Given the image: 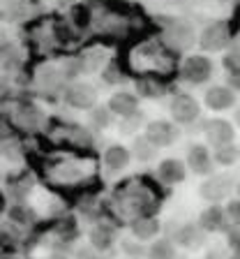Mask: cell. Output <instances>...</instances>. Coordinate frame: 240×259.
<instances>
[{
    "instance_id": "11",
    "label": "cell",
    "mask_w": 240,
    "mask_h": 259,
    "mask_svg": "<svg viewBox=\"0 0 240 259\" xmlns=\"http://www.w3.org/2000/svg\"><path fill=\"white\" fill-rule=\"evenodd\" d=\"M229 44V30H226L224 23H213L203 30L201 35V47L206 51H219Z\"/></svg>"
},
{
    "instance_id": "17",
    "label": "cell",
    "mask_w": 240,
    "mask_h": 259,
    "mask_svg": "<svg viewBox=\"0 0 240 259\" xmlns=\"http://www.w3.org/2000/svg\"><path fill=\"white\" fill-rule=\"evenodd\" d=\"M146 254H148V259H176V248L169 238H155L146 248Z\"/></svg>"
},
{
    "instance_id": "23",
    "label": "cell",
    "mask_w": 240,
    "mask_h": 259,
    "mask_svg": "<svg viewBox=\"0 0 240 259\" xmlns=\"http://www.w3.org/2000/svg\"><path fill=\"white\" fill-rule=\"evenodd\" d=\"M76 259H102L100 252L92 248H81L79 252H76Z\"/></svg>"
},
{
    "instance_id": "7",
    "label": "cell",
    "mask_w": 240,
    "mask_h": 259,
    "mask_svg": "<svg viewBox=\"0 0 240 259\" xmlns=\"http://www.w3.org/2000/svg\"><path fill=\"white\" fill-rule=\"evenodd\" d=\"M65 100L76 109H90L95 107V100H97V93L90 83H74V86L67 88L65 93Z\"/></svg>"
},
{
    "instance_id": "12",
    "label": "cell",
    "mask_w": 240,
    "mask_h": 259,
    "mask_svg": "<svg viewBox=\"0 0 240 259\" xmlns=\"http://www.w3.org/2000/svg\"><path fill=\"white\" fill-rule=\"evenodd\" d=\"M233 100H235L233 91L226 86H213L206 93V104H208L213 111H226V109L233 104Z\"/></svg>"
},
{
    "instance_id": "24",
    "label": "cell",
    "mask_w": 240,
    "mask_h": 259,
    "mask_svg": "<svg viewBox=\"0 0 240 259\" xmlns=\"http://www.w3.org/2000/svg\"><path fill=\"white\" fill-rule=\"evenodd\" d=\"M226 213L231 215V220H233V222H238V201L231 199L229 206H226Z\"/></svg>"
},
{
    "instance_id": "9",
    "label": "cell",
    "mask_w": 240,
    "mask_h": 259,
    "mask_svg": "<svg viewBox=\"0 0 240 259\" xmlns=\"http://www.w3.org/2000/svg\"><path fill=\"white\" fill-rule=\"evenodd\" d=\"M176 243L180 245V248H187V250H199L206 243V234H203V229L199 225H182L178 227V232H176Z\"/></svg>"
},
{
    "instance_id": "22",
    "label": "cell",
    "mask_w": 240,
    "mask_h": 259,
    "mask_svg": "<svg viewBox=\"0 0 240 259\" xmlns=\"http://www.w3.org/2000/svg\"><path fill=\"white\" fill-rule=\"evenodd\" d=\"M120 248H123V252L127 254V257H132V259H136V257H141V254L146 252V248L141 245V241H136V238H127V241H123L120 243Z\"/></svg>"
},
{
    "instance_id": "4",
    "label": "cell",
    "mask_w": 240,
    "mask_h": 259,
    "mask_svg": "<svg viewBox=\"0 0 240 259\" xmlns=\"http://www.w3.org/2000/svg\"><path fill=\"white\" fill-rule=\"evenodd\" d=\"M231 188H233V183H231L229 176H213L206 183H201V197L215 204V201L226 199L231 194Z\"/></svg>"
},
{
    "instance_id": "13",
    "label": "cell",
    "mask_w": 240,
    "mask_h": 259,
    "mask_svg": "<svg viewBox=\"0 0 240 259\" xmlns=\"http://www.w3.org/2000/svg\"><path fill=\"white\" fill-rule=\"evenodd\" d=\"M166 39L173 49H189L194 44V30L187 23H176L166 30Z\"/></svg>"
},
{
    "instance_id": "6",
    "label": "cell",
    "mask_w": 240,
    "mask_h": 259,
    "mask_svg": "<svg viewBox=\"0 0 240 259\" xmlns=\"http://www.w3.org/2000/svg\"><path fill=\"white\" fill-rule=\"evenodd\" d=\"M187 164H189V169H192L194 174H199V176H208V174L213 171V155H210V151L206 146L194 144L192 148L187 151Z\"/></svg>"
},
{
    "instance_id": "14",
    "label": "cell",
    "mask_w": 240,
    "mask_h": 259,
    "mask_svg": "<svg viewBox=\"0 0 240 259\" xmlns=\"http://www.w3.org/2000/svg\"><path fill=\"white\" fill-rule=\"evenodd\" d=\"M129 160H132V155L125 146H109L104 151V164L109 171H123L129 164Z\"/></svg>"
},
{
    "instance_id": "8",
    "label": "cell",
    "mask_w": 240,
    "mask_h": 259,
    "mask_svg": "<svg viewBox=\"0 0 240 259\" xmlns=\"http://www.w3.org/2000/svg\"><path fill=\"white\" fill-rule=\"evenodd\" d=\"M157 176H160V181H164L166 185H178V183H182V181H185V176H187L185 162L176 160V157L162 160L160 167H157Z\"/></svg>"
},
{
    "instance_id": "3",
    "label": "cell",
    "mask_w": 240,
    "mask_h": 259,
    "mask_svg": "<svg viewBox=\"0 0 240 259\" xmlns=\"http://www.w3.org/2000/svg\"><path fill=\"white\" fill-rule=\"evenodd\" d=\"M210 74H213V63H210L206 56H189L182 65V76L185 81L189 83H203V81H208Z\"/></svg>"
},
{
    "instance_id": "10",
    "label": "cell",
    "mask_w": 240,
    "mask_h": 259,
    "mask_svg": "<svg viewBox=\"0 0 240 259\" xmlns=\"http://www.w3.org/2000/svg\"><path fill=\"white\" fill-rule=\"evenodd\" d=\"M206 135H208V141L213 148L233 144V127H231V123H226V120H222V118L210 120V123L206 125Z\"/></svg>"
},
{
    "instance_id": "19",
    "label": "cell",
    "mask_w": 240,
    "mask_h": 259,
    "mask_svg": "<svg viewBox=\"0 0 240 259\" xmlns=\"http://www.w3.org/2000/svg\"><path fill=\"white\" fill-rule=\"evenodd\" d=\"M129 155H134L139 162H153L157 157V148L153 144H148L146 137H139V139L134 141V148H132Z\"/></svg>"
},
{
    "instance_id": "15",
    "label": "cell",
    "mask_w": 240,
    "mask_h": 259,
    "mask_svg": "<svg viewBox=\"0 0 240 259\" xmlns=\"http://www.w3.org/2000/svg\"><path fill=\"white\" fill-rule=\"evenodd\" d=\"M162 225L160 220H155V218H136V220L132 222V234L136 241H150V238H155L157 234H160Z\"/></svg>"
},
{
    "instance_id": "21",
    "label": "cell",
    "mask_w": 240,
    "mask_h": 259,
    "mask_svg": "<svg viewBox=\"0 0 240 259\" xmlns=\"http://www.w3.org/2000/svg\"><path fill=\"white\" fill-rule=\"evenodd\" d=\"M111 116H113V113L109 111L107 107L90 109V120H92V125H95V127H100V130H104V127H109V125H111Z\"/></svg>"
},
{
    "instance_id": "18",
    "label": "cell",
    "mask_w": 240,
    "mask_h": 259,
    "mask_svg": "<svg viewBox=\"0 0 240 259\" xmlns=\"http://www.w3.org/2000/svg\"><path fill=\"white\" fill-rule=\"evenodd\" d=\"M113 245V232L109 227H95L90 232V248L97 250V252H107Z\"/></svg>"
},
{
    "instance_id": "16",
    "label": "cell",
    "mask_w": 240,
    "mask_h": 259,
    "mask_svg": "<svg viewBox=\"0 0 240 259\" xmlns=\"http://www.w3.org/2000/svg\"><path fill=\"white\" fill-rule=\"evenodd\" d=\"M222 225H224V208H219L217 204L208 206L199 218V227L203 232H217L222 229Z\"/></svg>"
},
{
    "instance_id": "25",
    "label": "cell",
    "mask_w": 240,
    "mask_h": 259,
    "mask_svg": "<svg viewBox=\"0 0 240 259\" xmlns=\"http://www.w3.org/2000/svg\"><path fill=\"white\" fill-rule=\"evenodd\" d=\"M229 245L233 248V252L238 250V227H233V229L229 232Z\"/></svg>"
},
{
    "instance_id": "1",
    "label": "cell",
    "mask_w": 240,
    "mask_h": 259,
    "mask_svg": "<svg viewBox=\"0 0 240 259\" xmlns=\"http://www.w3.org/2000/svg\"><path fill=\"white\" fill-rule=\"evenodd\" d=\"M143 137L155 148H166V146H171L178 139V127L171 125L169 120H153V123H148Z\"/></svg>"
},
{
    "instance_id": "20",
    "label": "cell",
    "mask_w": 240,
    "mask_h": 259,
    "mask_svg": "<svg viewBox=\"0 0 240 259\" xmlns=\"http://www.w3.org/2000/svg\"><path fill=\"white\" fill-rule=\"evenodd\" d=\"M235 157H238V148H235L233 144H226V146H219V148H215V160H217L219 164H224V167L233 164Z\"/></svg>"
},
{
    "instance_id": "26",
    "label": "cell",
    "mask_w": 240,
    "mask_h": 259,
    "mask_svg": "<svg viewBox=\"0 0 240 259\" xmlns=\"http://www.w3.org/2000/svg\"><path fill=\"white\" fill-rule=\"evenodd\" d=\"M206 259H226V254L222 252V250H219V248H215V250H210V252H208V257H206Z\"/></svg>"
},
{
    "instance_id": "5",
    "label": "cell",
    "mask_w": 240,
    "mask_h": 259,
    "mask_svg": "<svg viewBox=\"0 0 240 259\" xmlns=\"http://www.w3.org/2000/svg\"><path fill=\"white\" fill-rule=\"evenodd\" d=\"M107 109L116 116H120V118H129L134 113H139V100H136V95H132L127 91H118L116 95H111Z\"/></svg>"
},
{
    "instance_id": "2",
    "label": "cell",
    "mask_w": 240,
    "mask_h": 259,
    "mask_svg": "<svg viewBox=\"0 0 240 259\" xmlns=\"http://www.w3.org/2000/svg\"><path fill=\"white\" fill-rule=\"evenodd\" d=\"M199 102L194 100L192 95H176L171 100V116L176 123H182V125H189L199 118Z\"/></svg>"
}]
</instances>
